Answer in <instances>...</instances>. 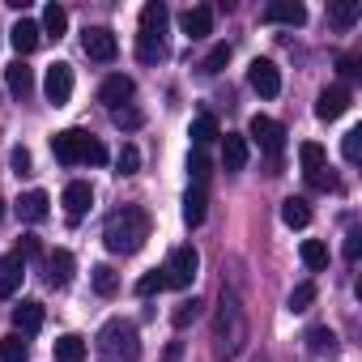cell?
I'll list each match as a JSON object with an SVG mask.
<instances>
[{"label": "cell", "mask_w": 362, "mask_h": 362, "mask_svg": "<svg viewBox=\"0 0 362 362\" xmlns=\"http://www.w3.org/2000/svg\"><path fill=\"white\" fill-rule=\"evenodd\" d=\"M179 30H184L188 39H205L214 30V5H192L179 13Z\"/></svg>", "instance_id": "13"}, {"label": "cell", "mask_w": 362, "mask_h": 362, "mask_svg": "<svg viewBox=\"0 0 362 362\" xmlns=\"http://www.w3.org/2000/svg\"><path fill=\"white\" fill-rule=\"evenodd\" d=\"M81 47H86V56H90V60H98V64H111V60L119 56V39H115L107 26H86Z\"/></svg>", "instance_id": "7"}, {"label": "cell", "mask_w": 362, "mask_h": 362, "mask_svg": "<svg viewBox=\"0 0 362 362\" xmlns=\"http://www.w3.org/2000/svg\"><path fill=\"white\" fill-rule=\"evenodd\" d=\"M298 162H303V175H311V170L328 166V153H324L320 141H303V145H298Z\"/></svg>", "instance_id": "32"}, {"label": "cell", "mask_w": 362, "mask_h": 362, "mask_svg": "<svg viewBox=\"0 0 362 362\" xmlns=\"http://www.w3.org/2000/svg\"><path fill=\"white\" fill-rule=\"evenodd\" d=\"M9 43L18 47V56H30L39 43H43V30H39V22H30V18H22L13 30H9Z\"/></svg>", "instance_id": "19"}, {"label": "cell", "mask_w": 362, "mask_h": 362, "mask_svg": "<svg viewBox=\"0 0 362 362\" xmlns=\"http://www.w3.org/2000/svg\"><path fill=\"white\" fill-rule=\"evenodd\" d=\"M111 119H115L119 128H141V124H145V115H141L136 107H119V111H111Z\"/></svg>", "instance_id": "44"}, {"label": "cell", "mask_w": 362, "mask_h": 362, "mask_svg": "<svg viewBox=\"0 0 362 362\" xmlns=\"http://www.w3.org/2000/svg\"><path fill=\"white\" fill-rule=\"evenodd\" d=\"M136 94V81L132 77H124V73H111L103 86H98V98L111 107V111H119V107H128V98Z\"/></svg>", "instance_id": "11"}, {"label": "cell", "mask_w": 362, "mask_h": 362, "mask_svg": "<svg viewBox=\"0 0 362 362\" xmlns=\"http://www.w3.org/2000/svg\"><path fill=\"white\" fill-rule=\"evenodd\" d=\"M205 209H209V197H205V188H188V197H184V222L188 226H201L205 222Z\"/></svg>", "instance_id": "25"}, {"label": "cell", "mask_w": 362, "mask_h": 362, "mask_svg": "<svg viewBox=\"0 0 362 362\" xmlns=\"http://www.w3.org/2000/svg\"><path fill=\"white\" fill-rule=\"evenodd\" d=\"M358 18H362V5H358V0H337V5H328V22H332L337 30H349Z\"/></svg>", "instance_id": "26"}, {"label": "cell", "mask_w": 362, "mask_h": 362, "mask_svg": "<svg viewBox=\"0 0 362 362\" xmlns=\"http://www.w3.org/2000/svg\"><path fill=\"white\" fill-rule=\"evenodd\" d=\"M222 166L226 170H243L247 166V136H239V132L222 136Z\"/></svg>", "instance_id": "20"}, {"label": "cell", "mask_w": 362, "mask_h": 362, "mask_svg": "<svg viewBox=\"0 0 362 362\" xmlns=\"http://www.w3.org/2000/svg\"><path fill=\"white\" fill-rule=\"evenodd\" d=\"M298 256H303V264H307L311 273H324V269H328V247H324L320 239H303Z\"/></svg>", "instance_id": "30"}, {"label": "cell", "mask_w": 362, "mask_h": 362, "mask_svg": "<svg viewBox=\"0 0 362 362\" xmlns=\"http://www.w3.org/2000/svg\"><path fill=\"white\" fill-rule=\"evenodd\" d=\"M39 328H43V303H35V298H22V303L13 307V332L30 337V332H39Z\"/></svg>", "instance_id": "17"}, {"label": "cell", "mask_w": 362, "mask_h": 362, "mask_svg": "<svg viewBox=\"0 0 362 362\" xmlns=\"http://www.w3.org/2000/svg\"><path fill=\"white\" fill-rule=\"evenodd\" d=\"M162 290H166V277H162V269H149V273L136 281V294H141V298H149V294H162Z\"/></svg>", "instance_id": "38"}, {"label": "cell", "mask_w": 362, "mask_h": 362, "mask_svg": "<svg viewBox=\"0 0 362 362\" xmlns=\"http://www.w3.org/2000/svg\"><path fill=\"white\" fill-rule=\"evenodd\" d=\"M73 269H77V260H73V252H69V247L47 252V281H52L56 290H64V286L73 281Z\"/></svg>", "instance_id": "15"}, {"label": "cell", "mask_w": 362, "mask_h": 362, "mask_svg": "<svg viewBox=\"0 0 362 362\" xmlns=\"http://www.w3.org/2000/svg\"><path fill=\"white\" fill-rule=\"evenodd\" d=\"M337 69H341V77H358V73H362V69H358V60H349V56H345Z\"/></svg>", "instance_id": "48"}, {"label": "cell", "mask_w": 362, "mask_h": 362, "mask_svg": "<svg viewBox=\"0 0 362 362\" xmlns=\"http://www.w3.org/2000/svg\"><path fill=\"white\" fill-rule=\"evenodd\" d=\"M226 60H230V47H226V43H218V47L205 56V64H201V69L214 77V73H222V69H226Z\"/></svg>", "instance_id": "41"}, {"label": "cell", "mask_w": 362, "mask_h": 362, "mask_svg": "<svg viewBox=\"0 0 362 362\" xmlns=\"http://www.w3.org/2000/svg\"><path fill=\"white\" fill-rule=\"evenodd\" d=\"M86 145H90V132H81V128H64V132L52 136V153H56V162H64V166L86 162Z\"/></svg>", "instance_id": "6"}, {"label": "cell", "mask_w": 362, "mask_h": 362, "mask_svg": "<svg viewBox=\"0 0 362 362\" xmlns=\"http://www.w3.org/2000/svg\"><path fill=\"white\" fill-rule=\"evenodd\" d=\"M98 349H103L107 362H136V354H141L136 324H128V320H107L103 332H98Z\"/></svg>", "instance_id": "3"}, {"label": "cell", "mask_w": 362, "mask_h": 362, "mask_svg": "<svg viewBox=\"0 0 362 362\" xmlns=\"http://www.w3.org/2000/svg\"><path fill=\"white\" fill-rule=\"evenodd\" d=\"M22 277H26V264L18 256H0V298H13L22 290Z\"/></svg>", "instance_id": "18"}, {"label": "cell", "mask_w": 362, "mask_h": 362, "mask_svg": "<svg viewBox=\"0 0 362 362\" xmlns=\"http://www.w3.org/2000/svg\"><path fill=\"white\" fill-rule=\"evenodd\" d=\"M5 81H9V94L13 98H26L30 90H35V73L18 60V64H9V73H5Z\"/></svg>", "instance_id": "28"}, {"label": "cell", "mask_w": 362, "mask_h": 362, "mask_svg": "<svg viewBox=\"0 0 362 362\" xmlns=\"http://www.w3.org/2000/svg\"><path fill=\"white\" fill-rule=\"evenodd\" d=\"M18 218L22 222H43L47 214H52V197L43 192V188H35V192H26V197H18Z\"/></svg>", "instance_id": "16"}, {"label": "cell", "mask_w": 362, "mask_h": 362, "mask_svg": "<svg viewBox=\"0 0 362 362\" xmlns=\"http://www.w3.org/2000/svg\"><path fill=\"white\" fill-rule=\"evenodd\" d=\"M136 170H141V149L136 145H124L115 153V175H136Z\"/></svg>", "instance_id": "37"}, {"label": "cell", "mask_w": 362, "mask_h": 362, "mask_svg": "<svg viewBox=\"0 0 362 362\" xmlns=\"http://www.w3.org/2000/svg\"><path fill=\"white\" fill-rule=\"evenodd\" d=\"M247 136H252L269 158H281V149H286V128H281L277 119H269V115H252Z\"/></svg>", "instance_id": "5"}, {"label": "cell", "mask_w": 362, "mask_h": 362, "mask_svg": "<svg viewBox=\"0 0 362 362\" xmlns=\"http://www.w3.org/2000/svg\"><path fill=\"white\" fill-rule=\"evenodd\" d=\"M94 290H98L103 298H111V294L119 290V277H115L111 264H94Z\"/></svg>", "instance_id": "36"}, {"label": "cell", "mask_w": 362, "mask_h": 362, "mask_svg": "<svg viewBox=\"0 0 362 362\" xmlns=\"http://www.w3.org/2000/svg\"><path fill=\"white\" fill-rule=\"evenodd\" d=\"M218 136H222V128H218L214 115H197V119H192V141H197V149H205V145L218 141Z\"/></svg>", "instance_id": "33"}, {"label": "cell", "mask_w": 362, "mask_h": 362, "mask_svg": "<svg viewBox=\"0 0 362 362\" xmlns=\"http://www.w3.org/2000/svg\"><path fill=\"white\" fill-rule=\"evenodd\" d=\"M60 205H64V214H69V222H81L86 214H90V205H94V188L90 184H69L64 188V197H60Z\"/></svg>", "instance_id": "12"}, {"label": "cell", "mask_w": 362, "mask_h": 362, "mask_svg": "<svg viewBox=\"0 0 362 362\" xmlns=\"http://www.w3.org/2000/svg\"><path fill=\"white\" fill-rule=\"evenodd\" d=\"M149 214L141 209V205H124V209H115L111 218H107V226H103V243L115 252V256H132V252H141L145 247V239H149Z\"/></svg>", "instance_id": "2"}, {"label": "cell", "mask_w": 362, "mask_h": 362, "mask_svg": "<svg viewBox=\"0 0 362 362\" xmlns=\"http://www.w3.org/2000/svg\"><path fill=\"white\" fill-rule=\"evenodd\" d=\"M281 222H286L290 230H307V226H311V205H307L303 197L281 201Z\"/></svg>", "instance_id": "23"}, {"label": "cell", "mask_w": 362, "mask_h": 362, "mask_svg": "<svg viewBox=\"0 0 362 362\" xmlns=\"http://www.w3.org/2000/svg\"><path fill=\"white\" fill-rule=\"evenodd\" d=\"M197 269H201V252L192 243H179L166 264H162V277H166V290H188L197 281Z\"/></svg>", "instance_id": "4"}, {"label": "cell", "mask_w": 362, "mask_h": 362, "mask_svg": "<svg viewBox=\"0 0 362 362\" xmlns=\"http://www.w3.org/2000/svg\"><path fill=\"white\" fill-rule=\"evenodd\" d=\"M358 252H362V230H349L345 235V260H358Z\"/></svg>", "instance_id": "47"}, {"label": "cell", "mask_w": 362, "mask_h": 362, "mask_svg": "<svg viewBox=\"0 0 362 362\" xmlns=\"http://www.w3.org/2000/svg\"><path fill=\"white\" fill-rule=\"evenodd\" d=\"M260 22H269V26H303L307 9L298 5V0H273V5H264Z\"/></svg>", "instance_id": "10"}, {"label": "cell", "mask_w": 362, "mask_h": 362, "mask_svg": "<svg viewBox=\"0 0 362 362\" xmlns=\"http://www.w3.org/2000/svg\"><path fill=\"white\" fill-rule=\"evenodd\" d=\"M13 170H18V175H30V149H26V145L13 149Z\"/></svg>", "instance_id": "46"}, {"label": "cell", "mask_w": 362, "mask_h": 362, "mask_svg": "<svg viewBox=\"0 0 362 362\" xmlns=\"http://www.w3.org/2000/svg\"><path fill=\"white\" fill-rule=\"evenodd\" d=\"M252 362H269V358H264V354H256V358H252Z\"/></svg>", "instance_id": "49"}, {"label": "cell", "mask_w": 362, "mask_h": 362, "mask_svg": "<svg viewBox=\"0 0 362 362\" xmlns=\"http://www.w3.org/2000/svg\"><path fill=\"white\" fill-rule=\"evenodd\" d=\"M0 362H30V345H26L22 332L0 337Z\"/></svg>", "instance_id": "29"}, {"label": "cell", "mask_w": 362, "mask_h": 362, "mask_svg": "<svg viewBox=\"0 0 362 362\" xmlns=\"http://www.w3.org/2000/svg\"><path fill=\"white\" fill-rule=\"evenodd\" d=\"M315 281H303V286H294V294H290V311H307L311 303H315Z\"/></svg>", "instance_id": "39"}, {"label": "cell", "mask_w": 362, "mask_h": 362, "mask_svg": "<svg viewBox=\"0 0 362 362\" xmlns=\"http://www.w3.org/2000/svg\"><path fill=\"white\" fill-rule=\"evenodd\" d=\"M188 175H192V184H197V188H205V184H209L214 162L205 158V149H192V153H188Z\"/></svg>", "instance_id": "34"}, {"label": "cell", "mask_w": 362, "mask_h": 362, "mask_svg": "<svg viewBox=\"0 0 362 362\" xmlns=\"http://www.w3.org/2000/svg\"><path fill=\"white\" fill-rule=\"evenodd\" d=\"M0 218H5V201H0Z\"/></svg>", "instance_id": "50"}, {"label": "cell", "mask_w": 362, "mask_h": 362, "mask_svg": "<svg viewBox=\"0 0 362 362\" xmlns=\"http://www.w3.org/2000/svg\"><path fill=\"white\" fill-rule=\"evenodd\" d=\"M86 162H90V166H103V162H107V145H103L98 136H90V145H86Z\"/></svg>", "instance_id": "45"}, {"label": "cell", "mask_w": 362, "mask_h": 362, "mask_svg": "<svg viewBox=\"0 0 362 362\" xmlns=\"http://www.w3.org/2000/svg\"><path fill=\"white\" fill-rule=\"evenodd\" d=\"M247 307H243V298L230 290V286H222V294H218V315H214V354L222 358V362H230L243 345H247Z\"/></svg>", "instance_id": "1"}, {"label": "cell", "mask_w": 362, "mask_h": 362, "mask_svg": "<svg viewBox=\"0 0 362 362\" xmlns=\"http://www.w3.org/2000/svg\"><path fill=\"white\" fill-rule=\"evenodd\" d=\"M341 153H345V162H358V158H362V128H349V132H345Z\"/></svg>", "instance_id": "42"}, {"label": "cell", "mask_w": 362, "mask_h": 362, "mask_svg": "<svg viewBox=\"0 0 362 362\" xmlns=\"http://www.w3.org/2000/svg\"><path fill=\"white\" fill-rule=\"evenodd\" d=\"M307 184H311L315 192H332V188H337V175H332V166H320V170L307 175Z\"/></svg>", "instance_id": "40"}, {"label": "cell", "mask_w": 362, "mask_h": 362, "mask_svg": "<svg viewBox=\"0 0 362 362\" xmlns=\"http://www.w3.org/2000/svg\"><path fill=\"white\" fill-rule=\"evenodd\" d=\"M136 56H141L145 64L166 60V35H158V30H141V35H136Z\"/></svg>", "instance_id": "22"}, {"label": "cell", "mask_w": 362, "mask_h": 362, "mask_svg": "<svg viewBox=\"0 0 362 362\" xmlns=\"http://www.w3.org/2000/svg\"><path fill=\"white\" fill-rule=\"evenodd\" d=\"M303 341H307V349H311V354H320V358H324V354H328V358L337 354V332H332L328 324L307 328V337H303Z\"/></svg>", "instance_id": "24"}, {"label": "cell", "mask_w": 362, "mask_h": 362, "mask_svg": "<svg viewBox=\"0 0 362 362\" xmlns=\"http://www.w3.org/2000/svg\"><path fill=\"white\" fill-rule=\"evenodd\" d=\"M201 307H205L201 298H184V303L170 311V324H175V328H188L192 320H201Z\"/></svg>", "instance_id": "35"}, {"label": "cell", "mask_w": 362, "mask_h": 362, "mask_svg": "<svg viewBox=\"0 0 362 362\" xmlns=\"http://www.w3.org/2000/svg\"><path fill=\"white\" fill-rule=\"evenodd\" d=\"M52 354H56V362H86V358H90V345H86L77 332H64V337H56Z\"/></svg>", "instance_id": "21"}, {"label": "cell", "mask_w": 362, "mask_h": 362, "mask_svg": "<svg viewBox=\"0 0 362 362\" xmlns=\"http://www.w3.org/2000/svg\"><path fill=\"white\" fill-rule=\"evenodd\" d=\"M247 81H252V90H256L260 98H277V94H281V73H277L273 60H252Z\"/></svg>", "instance_id": "9"}, {"label": "cell", "mask_w": 362, "mask_h": 362, "mask_svg": "<svg viewBox=\"0 0 362 362\" xmlns=\"http://www.w3.org/2000/svg\"><path fill=\"white\" fill-rule=\"evenodd\" d=\"M39 30H43L47 39H64V30H69V9H64V5H47Z\"/></svg>", "instance_id": "27"}, {"label": "cell", "mask_w": 362, "mask_h": 362, "mask_svg": "<svg viewBox=\"0 0 362 362\" xmlns=\"http://www.w3.org/2000/svg\"><path fill=\"white\" fill-rule=\"evenodd\" d=\"M349 111V90L345 86H332V90H320V98H315V115L328 124V119H341Z\"/></svg>", "instance_id": "14"}, {"label": "cell", "mask_w": 362, "mask_h": 362, "mask_svg": "<svg viewBox=\"0 0 362 362\" xmlns=\"http://www.w3.org/2000/svg\"><path fill=\"white\" fill-rule=\"evenodd\" d=\"M43 94H47L52 107H64V103L73 98V64L56 60V64L47 69V77H43Z\"/></svg>", "instance_id": "8"}, {"label": "cell", "mask_w": 362, "mask_h": 362, "mask_svg": "<svg viewBox=\"0 0 362 362\" xmlns=\"http://www.w3.org/2000/svg\"><path fill=\"white\" fill-rule=\"evenodd\" d=\"M13 256H18V260L26 264V260H39V256H43V247H39V239H35V235H22V239H18V252H13Z\"/></svg>", "instance_id": "43"}, {"label": "cell", "mask_w": 362, "mask_h": 362, "mask_svg": "<svg viewBox=\"0 0 362 362\" xmlns=\"http://www.w3.org/2000/svg\"><path fill=\"white\" fill-rule=\"evenodd\" d=\"M166 22H170V13H166L162 0H149V5L141 9V30H158V35H166Z\"/></svg>", "instance_id": "31"}]
</instances>
